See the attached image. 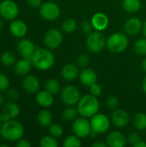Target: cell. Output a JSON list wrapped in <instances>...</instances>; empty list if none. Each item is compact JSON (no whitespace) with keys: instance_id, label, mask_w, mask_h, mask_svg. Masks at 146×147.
I'll return each mask as SVG.
<instances>
[{"instance_id":"cell-48","label":"cell","mask_w":146,"mask_h":147,"mask_svg":"<svg viewBox=\"0 0 146 147\" xmlns=\"http://www.w3.org/2000/svg\"><path fill=\"white\" fill-rule=\"evenodd\" d=\"M142 90L146 94V76L144 78V79L142 81Z\"/></svg>"},{"instance_id":"cell-40","label":"cell","mask_w":146,"mask_h":147,"mask_svg":"<svg viewBox=\"0 0 146 147\" xmlns=\"http://www.w3.org/2000/svg\"><path fill=\"white\" fill-rule=\"evenodd\" d=\"M126 139H127V143H129L130 145H133V146H134L139 140H141L140 135H139L138 133H136V132L131 133V134L128 135V137H127Z\"/></svg>"},{"instance_id":"cell-13","label":"cell","mask_w":146,"mask_h":147,"mask_svg":"<svg viewBox=\"0 0 146 147\" xmlns=\"http://www.w3.org/2000/svg\"><path fill=\"white\" fill-rule=\"evenodd\" d=\"M16 50L21 57L31 59L36 50V47L32 40L28 39H22L16 45Z\"/></svg>"},{"instance_id":"cell-9","label":"cell","mask_w":146,"mask_h":147,"mask_svg":"<svg viewBox=\"0 0 146 147\" xmlns=\"http://www.w3.org/2000/svg\"><path fill=\"white\" fill-rule=\"evenodd\" d=\"M72 132L80 139L89 136L92 132L90 121L83 116L77 117L72 121Z\"/></svg>"},{"instance_id":"cell-38","label":"cell","mask_w":146,"mask_h":147,"mask_svg":"<svg viewBox=\"0 0 146 147\" xmlns=\"http://www.w3.org/2000/svg\"><path fill=\"white\" fill-rule=\"evenodd\" d=\"M6 96L10 100V101H17L20 98V93L18 90L15 88H9L6 90Z\"/></svg>"},{"instance_id":"cell-5","label":"cell","mask_w":146,"mask_h":147,"mask_svg":"<svg viewBox=\"0 0 146 147\" xmlns=\"http://www.w3.org/2000/svg\"><path fill=\"white\" fill-rule=\"evenodd\" d=\"M107 39L101 31H94L88 34L86 39V46L89 51L93 53L102 52L106 47Z\"/></svg>"},{"instance_id":"cell-26","label":"cell","mask_w":146,"mask_h":147,"mask_svg":"<svg viewBox=\"0 0 146 147\" xmlns=\"http://www.w3.org/2000/svg\"><path fill=\"white\" fill-rule=\"evenodd\" d=\"M78 111H77V109L75 108L74 106H68L67 108H65L62 114H61V116L63 118L64 121H75L77 118V115H78Z\"/></svg>"},{"instance_id":"cell-11","label":"cell","mask_w":146,"mask_h":147,"mask_svg":"<svg viewBox=\"0 0 146 147\" xmlns=\"http://www.w3.org/2000/svg\"><path fill=\"white\" fill-rule=\"evenodd\" d=\"M81 98L79 90L74 85H66L61 90V99L67 106H75Z\"/></svg>"},{"instance_id":"cell-42","label":"cell","mask_w":146,"mask_h":147,"mask_svg":"<svg viewBox=\"0 0 146 147\" xmlns=\"http://www.w3.org/2000/svg\"><path fill=\"white\" fill-rule=\"evenodd\" d=\"M15 146L16 147H30L31 146V143H30L28 140H25V139L22 138V139H20L18 141H16V142H15Z\"/></svg>"},{"instance_id":"cell-14","label":"cell","mask_w":146,"mask_h":147,"mask_svg":"<svg viewBox=\"0 0 146 147\" xmlns=\"http://www.w3.org/2000/svg\"><path fill=\"white\" fill-rule=\"evenodd\" d=\"M22 87L28 94L34 95L40 90V83L37 77L28 74L22 80Z\"/></svg>"},{"instance_id":"cell-31","label":"cell","mask_w":146,"mask_h":147,"mask_svg":"<svg viewBox=\"0 0 146 147\" xmlns=\"http://www.w3.org/2000/svg\"><path fill=\"white\" fill-rule=\"evenodd\" d=\"M40 146L41 147H58L59 142L57 140V138L49 134V135H46L40 139Z\"/></svg>"},{"instance_id":"cell-18","label":"cell","mask_w":146,"mask_h":147,"mask_svg":"<svg viewBox=\"0 0 146 147\" xmlns=\"http://www.w3.org/2000/svg\"><path fill=\"white\" fill-rule=\"evenodd\" d=\"M90 22L95 30L102 32L108 28L109 24V19L106 14L102 12H96L92 16Z\"/></svg>"},{"instance_id":"cell-34","label":"cell","mask_w":146,"mask_h":147,"mask_svg":"<svg viewBox=\"0 0 146 147\" xmlns=\"http://www.w3.org/2000/svg\"><path fill=\"white\" fill-rule=\"evenodd\" d=\"M48 132H49V134H51L52 136L55 138H60L64 134L63 127L59 124H57V123H52L48 127Z\"/></svg>"},{"instance_id":"cell-19","label":"cell","mask_w":146,"mask_h":147,"mask_svg":"<svg viewBox=\"0 0 146 147\" xmlns=\"http://www.w3.org/2000/svg\"><path fill=\"white\" fill-rule=\"evenodd\" d=\"M142 28L143 22L138 17H131L124 24V30L128 35H136L142 31Z\"/></svg>"},{"instance_id":"cell-12","label":"cell","mask_w":146,"mask_h":147,"mask_svg":"<svg viewBox=\"0 0 146 147\" xmlns=\"http://www.w3.org/2000/svg\"><path fill=\"white\" fill-rule=\"evenodd\" d=\"M111 122L114 127L118 128H124L130 122V115L126 110L117 109L113 110L111 115Z\"/></svg>"},{"instance_id":"cell-21","label":"cell","mask_w":146,"mask_h":147,"mask_svg":"<svg viewBox=\"0 0 146 147\" xmlns=\"http://www.w3.org/2000/svg\"><path fill=\"white\" fill-rule=\"evenodd\" d=\"M54 95L47 91L46 90H39L35 94V100L36 102L42 108L47 109L50 108L54 102Z\"/></svg>"},{"instance_id":"cell-17","label":"cell","mask_w":146,"mask_h":147,"mask_svg":"<svg viewBox=\"0 0 146 147\" xmlns=\"http://www.w3.org/2000/svg\"><path fill=\"white\" fill-rule=\"evenodd\" d=\"M10 34L16 38H22L28 33V26L22 20L15 19L10 22L9 25Z\"/></svg>"},{"instance_id":"cell-23","label":"cell","mask_w":146,"mask_h":147,"mask_svg":"<svg viewBox=\"0 0 146 147\" xmlns=\"http://www.w3.org/2000/svg\"><path fill=\"white\" fill-rule=\"evenodd\" d=\"M79 69L78 65L75 64H66L61 70V76L62 78L68 82L74 81L79 75Z\"/></svg>"},{"instance_id":"cell-36","label":"cell","mask_w":146,"mask_h":147,"mask_svg":"<svg viewBox=\"0 0 146 147\" xmlns=\"http://www.w3.org/2000/svg\"><path fill=\"white\" fill-rule=\"evenodd\" d=\"M90 62H91V60H90L89 56L85 54V53L80 54L77 59V65L80 67H83V68L88 67L89 65Z\"/></svg>"},{"instance_id":"cell-25","label":"cell","mask_w":146,"mask_h":147,"mask_svg":"<svg viewBox=\"0 0 146 147\" xmlns=\"http://www.w3.org/2000/svg\"><path fill=\"white\" fill-rule=\"evenodd\" d=\"M142 6L141 0H123L122 7L125 11L133 14L140 10Z\"/></svg>"},{"instance_id":"cell-37","label":"cell","mask_w":146,"mask_h":147,"mask_svg":"<svg viewBox=\"0 0 146 147\" xmlns=\"http://www.w3.org/2000/svg\"><path fill=\"white\" fill-rule=\"evenodd\" d=\"M9 84L10 82L8 76L0 72V92L6 91L9 88Z\"/></svg>"},{"instance_id":"cell-22","label":"cell","mask_w":146,"mask_h":147,"mask_svg":"<svg viewBox=\"0 0 146 147\" xmlns=\"http://www.w3.org/2000/svg\"><path fill=\"white\" fill-rule=\"evenodd\" d=\"M32 66H33V64H32L31 59L22 58L15 63L14 71L16 75L24 77L30 72Z\"/></svg>"},{"instance_id":"cell-29","label":"cell","mask_w":146,"mask_h":147,"mask_svg":"<svg viewBox=\"0 0 146 147\" xmlns=\"http://www.w3.org/2000/svg\"><path fill=\"white\" fill-rule=\"evenodd\" d=\"M60 88H61V86H60L59 82L53 78L48 79L45 84V90H46L52 95L58 94L60 91Z\"/></svg>"},{"instance_id":"cell-53","label":"cell","mask_w":146,"mask_h":147,"mask_svg":"<svg viewBox=\"0 0 146 147\" xmlns=\"http://www.w3.org/2000/svg\"><path fill=\"white\" fill-rule=\"evenodd\" d=\"M0 63H1V62H0Z\"/></svg>"},{"instance_id":"cell-8","label":"cell","mask_w":146,"mask_h":147,"mask_svg":"<svg viewBox=\"0 0 146 147\" xmlns=\"http://www.w3.org/2000/svg\"><path fill=\"white\" fill-rule=\"evenodd\" d=\"M19 15L18 4L14 0H2L0 2V16L6 21H13Z\"/></svg>"},{"instance_id":"cell-15","label":"cell","mask_w":146,"mask_h":147,"mask_svg":"<svg viewBox=\"0 0 146 147\" xmlns=\"http://www.w3.org/2000/svg\"><path fill=\"white\" fill-rule=\"evenodd\" d=\"M20 112H21L20 107L15 102L10 101V102L4 103L2 112H1L2 117H3V121L15 119L16 117L19 116Z\"/></svg>"},{"instance_id":"cell-20","label":"cell","mask_w":146,"mask_h":147,"mask_svg":"<svg viewBox=\"0 0 146 147\" xmlns=\"http://www.w3.org/2000/svg\"><path fill=\"white\" fill-rule=\"evenodd\" d=\"M78 78L83 85L86 87H89L90 85L97 82V74L93 69L85 67L83 68L82 71H80Z\"/></svg>"},{"instance_id":"cell-43","label":"cell","mask_w":146,"mask_h":147,"mask_svg":"<svg viewBox=\"0 0 146 147\" xmlns=\"http://www.w3.org/2000/svg\"><path fill=\"white\" fill-rule=\"evenodd\" d=\"M27 3L31 8H40L42 4V0H27Z\"/></svg>"},{"instance_id":"cell-7","label":"cell","mask_w":146,"mask_h":147,"mask_svg":"<svg viewBox=\"0 0 146 147\" xmlns=\"http://www.w3.org/2000/svg\"><path fill=\"white\" fill-rule=\"evenodd\" d=\"M39 12L40 16L48 22L57 20L60 16V8L59 6L52 1H47L42 3L39 8Z\"/></svg>"},{"instance_id":"cell-35","label":"cell","mask_w":146,"mask_h":147,"mask_svg":"<svg viewBox=\"0 0 146 147\" xmlns=\"http://www.w3.org/2000/svg\"><path fill=\"white\" fill-rule=\"evenodd\" d=\"M120 105L119 98L115 96H109L106 100V106L109 110H115Z\"/></svg>"},{"instance_id":"cell-51","label":"cell","mask_w":146,"mask_h":147,"mask_svg":"<svg viewBox=\"0 0 146 147\" xmlns=\"http://www.w3.org/2000/svg\"><path fill=\"white\" fill-rule=\"evenodd\" d=\"M3 122V117H2V114H1V112H0V127H1V125H2Z\"/></svg>"},{"instance_id":"cell-2","label":"cell","mask_w":146,"mask_h":147,"mask_svg":"<svg viewBox=\"0 0 146 147\" xmlns=\"http://www.w3.org/2000/svg\"><path fill=\"white\" fill-rule=\"evenodd\" d=\"M33 66L40 71H47L51 69L55 63V57L52 52L48 48H36L31 58Z\"/></svg>"},{"instance_id":"cell-10","label":"cell","mask_w":146,"mask_h":147,"mask_svg":"<svg viewBox=\"0 0 146 147\" xmlns=\"http://www.w3.org/2000/svg\"><path fill=\"white\" fill-rule=\"evenodd\" d=\"M63 40V34L59 29L51 28L45 34L43 42L46 48L50 50H54L61 46Z\"/></svg>"},{"instance_id":"cell-27","label":"cell","mask_w":146,"mask_h":147,"mask_svg":"<svg viewBox=\"0 0 146 147\" xmlns=\"http://www.w3.org/2000/svg\"><path fill=\"white\" fill-rule=\"evenodd\" d=\"M0 62L4 66L9 67L15 65V63L16 62V57L12 52L5 51L0 56Z\"/></svg>"},{"instance_id":"cell-52","label":"cell","mask_w":146,"mask_h":147,"mask_svg":"<svg viewBox=\"0 0 146 147\" xmlns=\"http://www.w3.org/2000/svg\"><path fill=\"white\" fill-rule=\"evenodd\" d=\"M0 2H1V0H0Z\"/></svg>"},{"instance_id":"cell-4","label":"cell","mask_w":146,"mask_h":147,"mask_svg":"<svg viewBox=\"0 0 146 147\" xmlns=\"http://www.w3.org/2000/svg\"><path fill=\"white\" fill-rule=\"evenodd\" d=\"M129 45V39L124 33L116 32L110 34L107 39L106 47L113 53H123Z\"/></svg>"},{"instance_id":"cell-30","label":"cell","mask_w":146,"mask_h":147,"mask_svg":"<svg viewBox=\"0 0 146 147\" xmlns=\"http://www.w3.org/2000/svg\"><path fill=\"white\" fill-rule=\"evenodd\" d=\"M77 26V22L74 19L67 18L63 22V23L61 25V28H62L63 32L67 33V34H71L76 30Z\"/></svg>"},{"instance_id":"cell-39","label":"cell","mask_w":146,"mask_h":147,"mask_svg":"<svg viewBox=\"0 0 146 147\" xmlns=\"http://www.w3.org/2000/svg\"><path fill=\"white\" fill-rule=\"evenodd\" d=\"M89 88V92H90L89 94H91L96 97H99L102 95V86L99 84H97V82L93 84L92 85H90Z\"/></svg>"},{"instance_id":"cell-46","label":"cell","mask_w":146,"mask_h":147,"mask_svg":"<svg viewBox=\"0 0 146 147\" xmlns=\"http://www.w3.org/2000/svg\"><path fill=\"white\" fill-rule=\"evenodd\" d=\"M141 69L142 71L146 73V57L142 60V63H141Z\"/></svg>"},{"instance_id":"cell-47","label":"cell","mask_w":146,"mask_h":147,"mask_svg":"<svg viewBox=\"0 0 146 147\" xmlns=\"http://www.w3.org/2000/svg\"><path fill=\"white\" fill-rule=\"evenodd\" d=\"M4 103H5V97H4L3 95H2V94L0 93V107H1V106H3Z\"/></svg>"},{"instance_id":"cell-16","label":"cell","mask_w":146,"mask_h":147,"mask_svg":"<svg viewBox=\"0 0 146 147\" xmlns=\"http://www.w3.org/2000/svg\"><path fill=\"white\" fill-rule=\"evenodd\" d=\"M106 143L108 146L123 147L127 143L126 137L120 131L110 132L106 137Z\"/></svg>"},{"instance_id":"cell-3","label":"cell","mask_w":146,"mask_h":147,"mask_svg":"<svg viewBox=\"0 0 146 147\" xmlns=\"http://www.w3.org/2000/svg\"><path fill=\"white\" fill-rule=\"evenodd\" d=\"M77 109L80 116L90 119L99 112L100 102L96 96L91 94H88L81 96L79 102L77 104Z\"/></svg>"},{"instance_id":"cell-44","label":"cell","mask_w":146,"mask_h":147,"mask_svg":"<svg viewBox=\"0 0 146 147\" xmlns=\"http://www.w3.org/2000/svg\"><path fill=\"white\" fill-rule=\"evenodd\" d=\"M108 146L107 143H104L102 141H96L95 142L93 145H92V147H106Z\"/></svg>"},{"instance_id":"cell-6","label":"cell","mask_w":146,"mask_h":147,"mask_svg":"<svg viewBox=\"0 0 146 147\" xmlns=\"http://www.w3.org/2000/svg\"><path fill=\"white\" fill-rule=\"evenodd\" d=\"M90 125L92 133L95 134H102L107 133L111 126V119L102 113H97L90 118Z\"/></svg>"},{"instance_id":"cell-24","label":"cell","mask_w":146,"mask_h":147,"mask_svg":"<svg viewBox=\"0 0 146 147\" xmlns=\"http://www.w3.org/2000/svg\"><path fill=\"white\" fill-rule=\"evenodd\" d=\"M38 123L43 127H48L52 123V115L47 109H42L38 113L37 115Z\"/></svg>"},{"instance_id":"cell-1","label":"cell","mask_w":146,"mask_h":147,"mask_svg":"<svg viewBox=\"0 0 146 147\" xmlns=\"http://www.w3.org/2000/svg\"><path fill=\"white\" fill-rule=\"evenodd\" d=\"M24 133V126L15 119L3 121L0 127V135L2 139L7 142L15 143L20 139L23 138Z\"/></svg>"},{"instance_id":"cell-41","label":"cell","mask_w":146,"mask_h":147,"mask_svg":"<svg viewBox=\"0 0 146 147\" xmlns=\"http://www.w3.org/2000/svg\"><path fill=\"white\" fill-rule=\"evenodd\" d=\"M92 28H93V27H92V24H91L90 22L85 21V22H83L82 24H81V29L85 34L91 33V29Z\"/></svg>"},{"instance_id":"cell-32","label":"cell","mask_w":146,"mask_h":147,"mask_svg":"<svg viewBox=\"0 0 146 147\" xmlns=\"http://www.w3.org/2000/svg\"><path fill=\"white\" fill-rule=\"evenodd\" d=\"M65 147H80L82 146L81 140L76 134L67 136L63 143Z\"/></svg>"},{"instance_id":"cell-45","label":"cell","mask_w":146,"mask_h":147,"mask_svg":"<svg viewBox=\"0 0 146 147\" xmlns=\"http://www.w3.org/2000/svg\"><path fill=\"white\" fill-rule=\"evenodd\" d=\"M134 147H146V142L141 140L134 146Z\"/></svg>"},{"instance_id":"cell-33","label":"cell","mask_w":146,"mask_h":147,"mask_svg":"<svg viewBox=\"0 0 146 147\" xmlns=\"http://www.w3.org/2000/svg\"><path fill=\"white\" fill-rule=\"evenodd\" d=\"M134 51L140 56H146V37L136 40L134 43Z\"/></svg>"},{"instance_id":"cell-50","label":"cell","mask_w":146,"mask_h":147,"mask_svg":"<svg viewBox=\"0 0 146 147\" xmlns=\"http://www.w3.org/2000/svg\"><path fill=\"white\" fill-rule=\"evenodd\" d=\"M3 20L0 18V31L3 29Z\"/></svg>"},{"instance_id":"cell-49","label":"cell","mask_w":146,"mask_h":147,"mask_svg":"<svg viewBox=\"0 0 146 147\" xmlns=\"http://www.w3.org/2000/svg\"><path fill=\"white\" fill-rule=\"evenodd\" d=\"M142 32L145 35V37H146V21L145 22H143V28H142Z\"/></svg>"},{"instance_id":"cell-28","label":"cell","mask_w":146,"mask_h":147,"mask_svg":"<svg viewBox=\"0 0 146 147\" xmlns=\"http://www.w3.org/2000/svg\"><path fill=\"white\" fill-rule=\"evenodd\" d=\"M133 125L136 129L139 131H144L146 129V114L140 112L134 115Z\"/></svg>"}]
</instances>
